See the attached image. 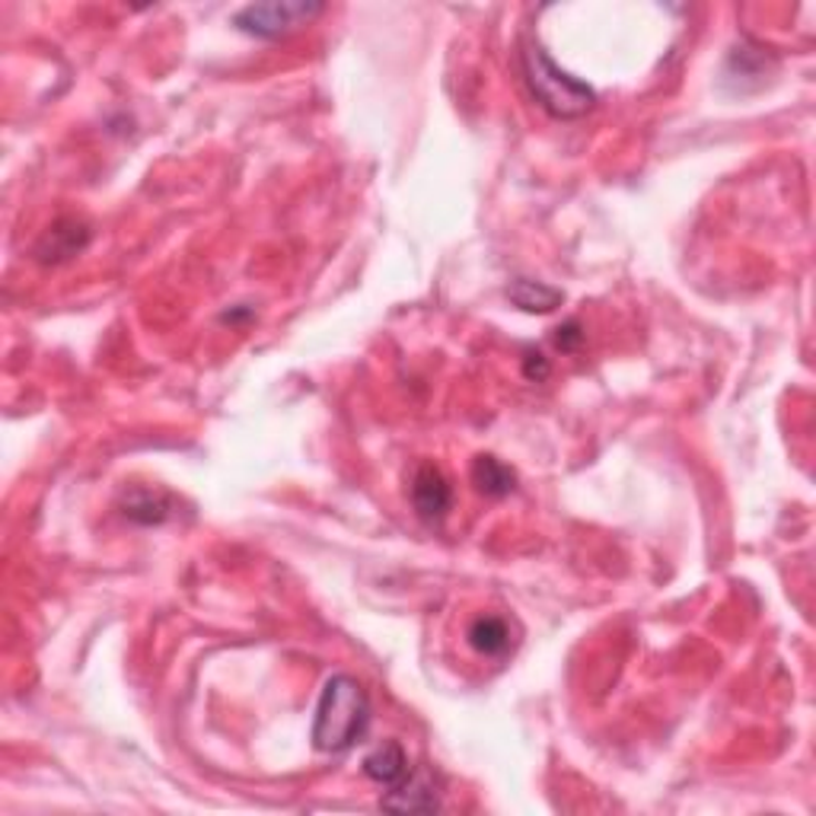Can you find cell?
<instances>
[{"mask_svg": "<svg viewBox=\"0 0 816 816\" xmlns=\"http://www.w3.org/2000/svg\"><path fill=\"white\" fill-rule=\"evenodd\" d=\"M370 728V699L364 686L348 674L332 676L322 686V696L312 718V746L319 753H348L364 740Z\"/></svg>", "mask_w": 816, "mask_h": 816, "instance_id": "cell-1", "label": "cell"}, {"mask_svg": "<svg viewBox=\"0 0 816 816\" xmlns=\"http://www.w3.org/2000/svg\"><path fill=\"white\" fill-rule=\"evenodd\" d=\"M364 775L370 782L383 785V788L399 785V782L409 775V756H405V750H402L395 740L383 743V746H377V750L364 760Z\"/></svg>", "mask_w": 816, "mask_h": 816, "instance_id": "cell-7", "label": "cell"}, {"mask_svg": "<svg viewBox=\"0 0 816 816\" xmlns=\"http://www.w3.org/2000/svg\"><path fill=\"white\" fill-rule=\"evenodd\" d=\"M527 377H530V380L549 377V361H545L542 354H527Z\"/></svg>", "mask_w": 816, "mask_h": 816, "instance_id": "cell-13", "label": "cell"}, {"mask_svg": "<svg viewBox=\"0 0 816 816\" xmlns=\"http://www.w3.org/2000/svg\"><path fill=\"white\" fill-rule=\"evenodd\" d=\"M473 481H476V488H479L481 495H488V498H505V495L513 491L517 476H513V469L505 466L501 459H495V456H479V459L473 463Z\"/></svg>", "mask_w": 816, "mask_h": 816, "instance_id": "cell-10", "label": "cell"}, {"mask_svg": "<svg viewBox=\"0 0 816 816\" xmlns=\"http://www.w3.org/2000/svg\"><path fill=\"white\" fill-rule=\"evenodd\" d=\"M86 240H89L86 226L67 221V224H57L55 230H49L35 253H39L42 262H61V258H71V255L81 253L86 246Z\"/></svg>", "mask_w": 816, "mask_h": 816, "instance_id": "cell-9", "label": "cell"}, {"mask_svg": "<svg viewBox=\"0 0 816 816\" xmlns=\"http://www.w3.org/2000/svg\"><path fill=\"white\" fill-rule=\"evenodd\" d=\"M466 642L481 657L505 660L507 654L517 648V628L505 616H479V619H473V625H469Z\"/></svg>", "mask_w": 816, "mask_h": 816, "instance_id": "cell-6", "label": "cell"}, {"mask_svg": "<svg viewBox=\"0 0 816 816\" xmlns=\"http://www.w3.org/2000/svg\"><path fill=\"white\" fill-rule=\"evenodd\" d=\"M169 505L167 495H160V491H150V488H135L128 498H125V517H131V520H138V523H163L169 517Z\"/></svg>", "mask_w": 816, "mask_h": 816, "instance_id": "cell-11", "label": "cell"}, {"mask_svg": "<svg viewBox=\"0 0 816 816\" xmlns=\"http://www.w3.org/2000/svg\"><path fill=\"white\" fill-rule=\"evenodd\" d=\"M412 505H415L424 523H441L447 517V510L453 507V488L437 466L424 463V466L415 469V476H412Z\"/></svg>", "mask_w": 816, "mask_h": 816, "instance_id": "cell-4", "label": "cell"}, {"mask_svg": "<svg viewBox=\"0 0 816 816\" xmlns=\"http://www.w3.org/2000/svg\"><path fill=\"white\" fill-rule=\"evenodd\" d=\"M507 297H510V304H513V307H520L523 312H539V316L559 310L564 300L562 290H555V287H549V284H542V282H530V278H517V282H510V287H507Z\"/></svg>", "mask_w": 816, "mask_h": 816, "instance_id": "cell-8", "label": "cell"}, {"mask_svg": "<svg viewBox=\"0 0 816 816\" xmlns=\"http://www.w3.org/2000/svg\"><path fill=\"white\" fill-rule=\"evenodd\" d=\"M552 341H555V348H562V351H577V348H581V341H584V332H581V326L571 319V322H564V326L555 329Z\"/></svg>", "mask_w": 816, "mask_h": 816, "instance_id": "cell-12", "label": "cell"}, {"mask_svg": "<svg viewBox=\"0 0 816 816\" xmlns=\"http://www.w3.org/2000/svg\"><path fill=\"white\" fill-rule=\"evenodd\" d=\"M523 74H527V84L539 99V106L555 118H581V115L591 113L593 103H596L593 86L564 74L539 45L523 49Z\"/></svg>", "mask_w": 816, "mask_h": 816, "instance_id": "cell-2", "label": "cell"}, {"mask_svg": "<svg viewBox=\"0 0 816 816\" xmlns=\"http://www.w3.org/2000/svg\"><path fill=\"white\" fill-rule=\"evenodd\" d=\"M326 10V3L316 0H268L250 3L233 17V27L253 39H282L294 29L310 27L312 20Z\"/></svg>", "mask_w": 816, "mask_h": 816, "instance_id": "cell-3", "label": "cell"}, {"mask_svg": "<svg viewBox=\"0 0 816 816\" xmlns=\"http://www.w3.org/2000/svg\"><path fill=\"white\" fill-rule=\"evenodd\" d=\"M383 810H393V814H431L441 807V794H437V782L431 772H409L393 791L380 801Z\"/></svg>", "mask_w": 816, "mask_h": 816, "instance_id": "cell-5", "label": "cell"}]
</instances>
